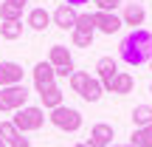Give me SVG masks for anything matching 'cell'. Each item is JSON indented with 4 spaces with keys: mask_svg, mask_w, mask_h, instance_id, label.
<instances>
[{
    "mask_svg": "<svg viewBox=\"0 0 152 147\" xmlns=\"http://www.w3.org/2000/svg\"><path fill=\"white\" fill-rule=\"evenodd\" d=\"M118 54L121 60L127 62V65H144V62L152 60V34L147 28H135V31H130L124 40H121L118 45Z\"/></svg>",
    "mask_w": 152,
    "mask_h": 147,
    "instance_id": "cell-1",
    "label": "cell"
},
{
    "mask_svg": "<svg viewBox=\"0 0 152 147\" xmlns=\"http://www.w3.org/2000/svg\"><path fill=\"white\" fill-rule=\"evenodd\" d=\"M14 127L20 133H31V130H39V127L45 125V110L39 108V105H26V108L14 110Z\"/></svg>",
    "mask_w": 152,
    "mask_h": 147,
    "instance_id": "cell-2",
    "label": "cell"
},
{
    "mask_svg": "<svg viewBox=\"0 0 152 147\" xmlns=\"http://www.w3.org/2000/svg\"><path fill=\"white\" fill-rule=\"evenodd\" d=\"M48 122L54 127H59V130L65 133H76L82 127V113L76 108H68V105H59V108H54L48 113Z\"/></svg>",
    "mask_w": 152,
    "mask_h": 147,
    "instance_id": "cell-3",
    "label": "cell"
},
{
    "mask_svg": "<svg viewBox=\"0 0 152 147\" xmlns=\"http://www.w3.org/2000/svg\"><path fill=\"white\" fill-rule=\"evenodd\" d=\"M28 105V88L26 85H11L0 88V113H11Z\"/></svg>",
    "mask_w": 152,
    "mask_h": 147,
    "instance_id": "cell-4",
    "label": "cell"
},
{
    "mask_svg": "<svg viewBox=\"0 0 152 147\" xmlns=\"http://www.w3.org/2000/svg\"><path fill=\"white\" fill-rule=\"evenodd\" d=\"M115 74H118V62H115L113 57H99V62H96V79L102 82L104 93H110Z\"/></svg>",
    "mask_w": 152,
    "mask_h": 147,
    "instance_id": "cell-5",
    "label": "cell"
},
{
    "mask_svg": "<svg viewBox=\"0 0 152 147\" xmlns=\"http://www.w3.org/2000/svg\"><path fill=\"white\" fill-rule=\"evenodd\" d=\"M76 17H79V11L73 9V6H68V3H59L54 9V14H51V23H54L56 28H62V31H68V28H76Z\"/></svg>",
    "mask_w": 152,
    "mask_h": 147,
    "instance_id": "cell-6",
    "label": "cell"
},
{
    "mask_svg": "<svg viewBox=\"0 0 152 147\" xmlns=\"http://www.w3.org/2000/svg\"><path fill=\"white\" fill-rule=\"evenodd\" d=\"M31 76H34V88H37V93L45 91V88H51V85H56V71H54V65H51L48 60L37 62L34 71H31Z\"/></svg>",
    "mask_w": 152,
    "mask_h": 147,
    "instance_id": "cell-7",
    "label": "cell"
},
{
    "mask_svg": "<svg viewBox=\"0 0 152 147\" xmlns=\"http://www.w3.org/2000/svg\"><path fill=\"white\" fill-rule=\"evenodd\" d=\"M23 65L20 62L3 60L0 62V88H11V85H23Z\"/></svg>",
    "mask_w": 152,
    "mask_h": 147,
    "instance_id": "cell-8",
    "label": "cell"
},
{
    "mask_svg": "<svg viewBox=\"0 0 152 147\" xmlns=\"http://www.w3.org/2000/svg\"><path fill=\"white\" fill-rule=\"evenodd\" d=\"M93 23H96V31H102V34H115L124 26L115 11H93Z\"/></svg>",
    "mask_w": 152,
    "mask_h": 147,
    "instance_id": "cell-9",
    "label": "cell"
},
{
    "mask_svg": "<svg viewBox=\"0 0 152 147\" xmlns=\"http://www.w3.org/2000/svg\"><path fill=\"white\" fill-rule=\"evenodd\" d=\"M144 20H147V11H144L141 3H130V6L124 9V14H121V23H124V26H132V31L141 28Z\"/></svg>",
    "mask_w": 152,
    "mask_h": 147,
    "instance_id": "cell-10",
    "label": "cell"
},
{
    "mask_svg": "<svg viewBox=\"0 0 152 147\" xmlns=\"http://www.w3.org/2000/svg\"><path fill=\"white\" fill-rule=\"evenodd\" d=\"M39 102H42V110H54L59 105H65V93H62L59 85H51L45 91H39Z\"/></svg>",
    "mask_w": 152,
    "mask_h": 147,
    "instance_id": "cell-11",
    "label": "cell"
},
{
    "mask_svg": "<svg viewBox=\"0 0 152 147\" xmlns=\"http://www.w3.org/2000/svg\"><path fill=\"white\" fill-rule=\"evenodd\" d=\"M90 139H96L99 144L110 147L113 139H115V130H113V125H107V122H96V125L90 127Z\"/></svg>",
    "mask_w": 152,
    "mask_h": 147,
    "instance_id": "cell-12",
    "label": "cell"
},
{
    "mask_svg": "<svg viewBox=\"0 0 152 147\" xmlns=\"http://www.w3.org/2000/svg\"><path fill=\"white\" fill-rule=\"evenodd\" d=\"M26 26L34 28V31H45V28L51 26V14L45 9H31L28 17H26Z\"/></svg>",
    "mask_w": 152,
    "mask_h": 147,
    "instance_id": "cell-13",
    "label": "cell"
},
{
    "mask_svg": "<svg viewBox=\"0 0 152 147\" xmlns=\"http://www.w3.org/2000/svg\"><path fill=\"white\" fill-rule=\"evenodd\" d=\"M48 62L54 68H62V65H71V48H68V45H51V51H48Z\"/></svg>",
    "mask_w": 152,
    "mask_h": 147,
    "instance_id": "cell-14",
    "label": "cell"
},
{
    "mask_svg": "<svg viewBox=\"0 0 152 147\" xmlns=\"http://www.w3.org/2000/svg\"><path fill=\"white\" fill-rule=\"evenodd\" d=\"M132 88H135V79H132L127 71H118L113 79V88H110V93H118V96H127V93H132Z\"/></svg>",
    "mask_w": 152,
    "mask_h": 147,
    "instance_id": "cell-15",
    "label": "cell"
},
{
    "mask_svg": "<svg viewBox=\"0 0 152 147\" xmlns=\"http://www.w3.org/2000/svg\"><path fill=\"white\" fill-rule=\"evenodd\" d=\"M102 93H104L102 82H99L96 76H90V79H87V85L82 88V93H79V96L85 99V102H99V99H102Z\"/></svg>",
    "mask_w": 152,
    "mask_h": 147,
    "instance_id": "cell-16",
    "label": "cell"
},
{
    "mask_svg": "<svg viewBox=\"0 0 152 147\" xmlns=\"http://www.w3.org/2000/svg\"><path fill=\"white\" fill-rule=\"evenodd\" d=\"M130 144H132V147H152V125L135 127L132 136H130Z\"/></svg>",
    "mask_w": 152,
    "mask_h": 147,
    "instance_id": "cell-17",
    "label": "cell"
},
{
    "mask_svg": "<svg viewBox=\"0 0 152 147\" xmlns=\"http://www.w3.org/2000/svg\"><path fill=\"white\" fill-rule=\"evenodd\" d=\"M0 37L9 40V43L20 40L23 37V20H17V23H0Z\"/></svg>",
    "mask_w": 152,
    "mask_h": 147,
    "instance_id": "cell-18",
    "label": "cell"
},
{
    "mask_svg": "<svg viewBox=\"0 0 152 147\" xmlns=\"http://www.w3.org/2000/svg\"><path fill=\"white\" fill-rule=\"evenodd\" d=\"M132 125H135V127L152 125V108H149V105H135V110H132Z\"/></svg>",
    "mask_w": 152,
    "mask_h": 147,
    "instance_id": "cell-19",
    "label": "cell"
},
{
    "mask_svg": "<svg viewBox=\"0 0 152 147\" xmlns=\"http://www.w3.org/2000/svg\"><path fill=\"white\" fill-rule=\"evenodd\" d=\"M0 20L3 23H17V20H23V9H17L14 3H0Z\"/></svg>",
    "mask_w": 152,
    "mask_h": 147,
    "instance_id": "cell-20",
    "label": "cell"
},
{
    "mask_svg": "<svg viewBox=\"0 0 152 147\" xmlns=\"http://www.w3.org/2000/svg\"><path fill=\"white\" fill-rule=\"evenodd\" d=\"M20 136H23V133H20V130L14 127V122H0V139H3V142L9 144V147L14 144V142H17Z\"/></svg>",
    "mask_w": 152,
    "mask_h": 147,
    "instance_id": "cell-21",
    "label": "cell"
},
{
    "mask_svg": "<svg viewBox=\"0 0 152 147\" xmlns=\"http://www.w3.org/2000/svg\"><path fill=\"white\" fill-rule=\"evenodd\" d=\"M93 37H96V34L79 31V28H73V31H71V43L76 45V48H90V45H93Z\"/></svg>",
    "mask_w": 152,
    "mask_h": 147,
    "instance_id": "cell-22",
    "label": "cell"
},
{
    "mask_svg": "<svg viewBox=\"0 0 152 147\" xmlns=\"http://www.w3.org/2000/svg\"><path fill=\"white\" fill-rule=\"evenodd\" d=\"M76 28H79V31H90V34H96V23H93V14H90V11H85V14L76 17Z\"/></svg>",
    "mask_w": 152,
    "mask_h": 147,
    "instance_id": "cell-23",
    "label": "cell"
},
{
    "mask_svg": "<svg viewBox=\"0 0 152 147\" xmlns=\"http://www.w3.org/2000/svg\"><path fill=\"white\" fill-rule=\"evenodd\" d=\"M87 79H90V74H87V71H76V74L71 76V79H68V82H71L73 93H82V88L87 85Z\"/></svg>",
    "mask_w": 152,
    "mask_h": 147,
    "instance_id": "cell-24",
    "label": "cell"
},
{
    "mask_svg": "<svg viewBox=\"0 0 152 147\" xmlns=\"http://www.w3.org/2000/svg\"><path fill=\"white\" fill-rule=\"evenodd\" d=\"M93 3H96V11H115L121 0H93Z\"/></svg>",
    "mask_w": 152,
    "mask_h": 147,
    "instance_id": "cell-25",
    "label": "cell"
},
{
    "mask_svg": "<svg viewBox=\"0 0 152 147\" xmlns=\"http://www.w3.org/2000/svg\"><path fill=\"white\" fill-rule=\"evenodd\" d=\"M56 71V79H71V76L76 74V65L71 62V65H62V68H54Z\"/></svg>",
    "mask_w": 152,
    "mask_h": 147,
    "instance_id": "cell-26",
    "label": "cell"
},
{
    "mask_svg": "<svg viewBox=\"0 0 152 147\" xmlns=\"http://www.w3.org/2000/svg\"><path fill=\"white\" fill-rule=\"evenodd\" d=\"M11 147H31V142H28V139H26V133H23V136L17 139V142L11 144Z\"/></svg>",
    "mask_w": 152,
    "mask_h": 147,
    "instance_id": "cell-27",
    "label": "cell"
},
{
    "mask_svg": "<svg viewBox=\"0 0 152 147\" xmlns=\"http://www.w3.org/2000/svg\"><path fill=\"white\" fill-rule=\"evenodd\" d=\"M62 3H68V6H73V9H79V6H85V3H90V0H62Z\"/></svg>",
    "mask_w": 152,
    "mask_h": 147,
    "instance_id": "cell-28",
    "label": "cell"
},
{
    "mask_svg": "<svg viewBox=\"0 0 152 147\" xmlns=\"http://www.w3.org/2000/svg\"><path fill=\"white\" fill-rule=\"evenodd\" d=\"M6 3H14L17 9H26V3H28V0H6Z\"/></svg>",
    "mask_w": 152,
    "mask_h": 147,
    "instance_id": "cell-29",
    "label": "cell"
},
{
    "mask_svg": "<svg viewBox=\"0 0 152 147\" xmlns=\"http://www.w3.org/2000/svg\"><path fill=\"white\" fill-rule=\"evenodd\" d=\"M0 147H9V144H6V142H3V139H0Z\"/></svg>",
    "mask_w": 152,
    "mask_h": 147,
    "instance_id": "cell-30",
    "label": "cell"
},
{
    "mask_svg": "<svg viewBox=\"0 0 152 147\" xmlns=\"http://www.w3.org/2000/svg\"><path fill=\"white\" fill-rule=\"evenodd\" d=\"M73 147H87V144H73Z\"/></svg>",
    "mask_w": 152,
    "mask_h": 147,
    "instance_id": "cell-31",
    "label": "cell"
},
{
    "mask_svg": "<svg viewBox=\"0 0 152 147\" xmlns=\"http://www.w3.org/2000/svg\"><path fill=\"white\" fill-rule=\"evenodd\" d=\"M121 147H132V144H121Z\"/></svg>",
    "mask_w": 152,
    "mask_h": 147,
    "instance_id": "cell-32",
    "label": "cell"
},
{
    "mask_svg": "<svg viewBox=\"0 0 152 147\" xmlns=\"http://www.w3.org/2000/svg\"><path fill=\"white\" fill-rule=\"evenodd\" d=\"M110 147H118V144H110Z\"/></svg>",
    "mask_w": 152,
    "mask_h": 147,
    "instance_id": "cell-33",
    "label": "cell"
},
{
    "mask_svg": "<svg viewBox=\"0 0 152 147\" xmlns=\"http://www.w3.org/2000/svg\"><path fill=\"white\" fill-rule=\"evenodd\" d=\"M149 93H152V85H149Z\"/></svg>",
    "mask_w": 152,
    "mask_h": 147,
    "instance_id": "cell-34",
    "label": "cell"
},
{
    "mask_svg": "<svg viewBox=\"0 0 152 147\" xmlns=\"http://www.w3.org/2000/svg\"><path fill=\"white\" fill-rule=\"evenodd\" d=\"M149 68H152V60H149Z\"/></svg>",
    "mask_w": 152,
    "mask_h": 147,
    "instance_id": "cell-35",
    "label": "cell"
}]
</instances>
